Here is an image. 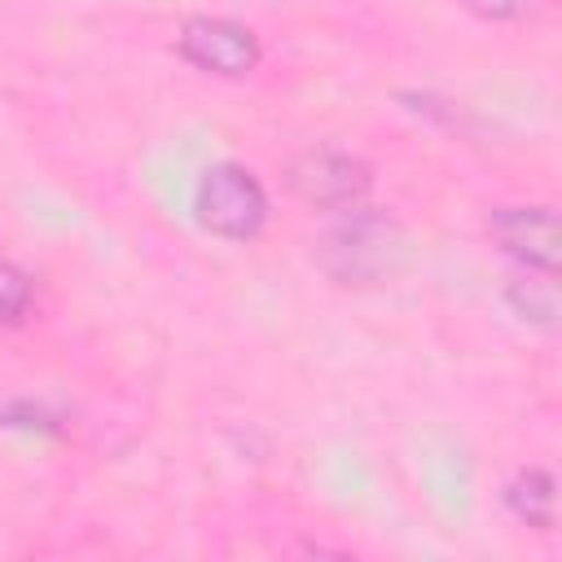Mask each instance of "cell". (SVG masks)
I'll list each match as a JSON object with an SVG mask.
<instances>
[{
  "mask_svg": "<svg viewBox=\"0 0 562 562\" xmlns=\"http://www.w3.org/2000/svg\"><path fill=\"white\" fill-rule=\"evenodd\" d=\"M408 259V237L395 220L373 215V211H347L342 224H334L321 246H316V263L342 281V285H373L391 272H400Z\"/></svg>",
  "mask_w": 562,
  "mask_h": 562,
  "instance_id": "6da1fadb",
  "label": "cell"
},
{
  "mask_svg": "<svg viewBox=\"0 0 562 562\" xmlns=\"http://www.w3.org/2000/svg\"><path fill=\"white\" fill-rule=\"evenodd\" d=\"M198 220L215 237L250 241L268 220V193L241 162H215L198 184Z\"/></svg>",
  "mask_w": 562,
  "mask_h": 562,
  "instance_id": "7a4b0ae2",
  "label": "cell"
},
{
  "mask_svg": "<svg viewBox=\"0 0 562 562\" xmlns=\"http://www.w3.org/2000/svg\"><path fill=\"white\" fill-rule=\"evenodd\" d=\"M369 167L342 149H303L290 162V189L316 211H356L369 198Z\"/></svg>",
  "mask_w": 562,
  "mask_h": 562,
  "instance_id": "3957f363",
  "label": "cell"
},
{
  "mask_svg": "<svg viewBox=\"0 0 562 562\" xmlns=\"http://www.w3.org/2000/svg\"><path fill=\"white\" fill-rule=\"evenodd\" d=\"M180 57L193 61L206 75H250L259 66V40L250 26L233 22V18H189L180 26Z\"/></svg>",
  "mask_w": 562,
  "mask_h": 562,
  "instance_id": "277c9868",
  "label": "cell"
},
{
  "mask_svg": "<svg viewBox=\"0 0 562 562\" xmlns=\"http://www.w3.org/2000/svg\"><path fill=\"white\" fill-rule=\"evenodd\" d=\"M487 233L496 237V246L527 263V268H553L562 263V228L558 215L549 206H496L487 215Z\"/></svg>",
  "mask_w": 562,
  "mask_h": 562,
  "instance_id": "5b68a950",
  "label": "cell"
},
{
  "mask_svg": "<svg viewBox=\"0 0 562 562\" xmlns=\"http://www.w3.org/2000/svg\"><path fill=\"white\" fill-rule=\"evenodd\" d=\"M505 303L514 307V316H522L527 325L553 334L558 316H562V294H558V272L553 268H527L518 263L505 277Z\"/></svg>",
  "mask_w": 562,
  "mask_h": 562,
  "instance_id": "8992f818",
  "label": "cell"
},
{
  "mask_svg": "<svg viewBox=\"0 0 562 562\" xmlns=\"http://www.w3.org/2000/svg\"><path fill=\"white\" fill-rule=\"evenodd\" d=\"M553 501H558V492H553V479H549V470H518L509 483H505V505L527 522V527H536V531H549L553 527Z\"/></svg>",
  "mask_w": 562,
  "mask_h": 562,
  "instance_id": "52a82bcc",
  "label": "cell"
},
{
  "mask_svg": "<svg viewBox=\"0 0 562 562\" xmlns=\"http://www.w3.org/2000/svg\"><path fill=\"white\" fill-rule=\"evenodd\" d=\"M26 303H31V277L18 263L0 259V325H13L26 312Z\"/></svg>",
  "mask_w": 562,
  "mask_h": 562,
  "instance_id": "ba28073f",
  "label": "cell"
},
{
  "mask_svg": "<svg viewBox=\"0 0 562 562\" xmlns=\"http://www.w3.org/2000/svg\"><path fill=\"white\" fill-rule=\"evenodd\" d=\"M461 4L487 22H509V18H522L531 9V0H461Z\"/></svg>",
  "mask_w": 562,
  "mask_h": 562,
  "instance_id": "9c48e42d",
  "label": "cell"
}]
</instances>
